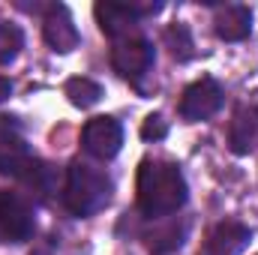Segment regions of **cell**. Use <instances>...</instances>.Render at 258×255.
I'll return each mask as SVG.
<instances>
[{
    "label": "cell",
    "mask_w": 258,
    "mask_h": 255,
    "mask_svg": "<svg viewBox=\"0 0 258 255\" xmlns=\"http://www.w3.org/2000/svg\"><path fill=\"white\" fill-rule=\"evenodd\" d=\"M36 231V213L27 195L0 189V237L6 243H27Z\"/></svg>",
    "instance_id": "cell-4"
},
{
    "label": "cell",
    "mask_w": 258,
    "mask_h": 255,
    "mask_svg": "<svg viewBox=\"0 0 258 255\" xmlns=\"http://www.w3.org/2000/svg\"><path fill=\"white\" fill-rule=\"evenodd\" d=\"M213 30L222 42H243L252 33V9L240 3L219 6L213 15Z\"/></svg>",
    "instance_id": "cell-12"
},
{
    "label": "cell",
    "mask_w": 258,
    "mask_h": 255,
    "mask_svg": "<svg viewBox=\"0 0 258 255\" xmlns=\"http://www.w3.org/2000/svg\"><path fill=\"white\" fill-rule=\"evenodd\" d=\"M189 198L183 171L165 159H144L135 180V204L150 219H165L177 213Z\"/></svg>",
    "instance_id": "cell-1"
},
{
    "label": "cell",
    "mask_w": 258,
    "mask_h": 255,
    "mask_svg": "<svg viewBox=\"0 0 258 255\" xmlns=\"http://www.w3.org/2000/svg\"><path fill=\"white\" fill-rule=\"evenodd\" d=\"M111 192H114V183L102 168L81 162V159L69 162L63 180V207L72 216L87 219V216L105 210L111 201Z\"/></svg>",
    "instance_id": "cell-2"
},
{
    "label": "cell",
    "mask_w": 258,
    "mask_h": 255,
    "mask_svg": "<svg viewBox=\"0 0 258 255\" xmlns=\"http://www.w3.org/2000/svg\"><path fill=\"white\" fill-rule=\"evenodd\" d=\"M258 147V105L243 102L234 108L228 123V150L237 156H246Z\"/></svg>",
    "instance_id": "cell-10"
},
{
    "label": "cell",
    "mask_w": 258,
    "mask_h": 255,
    "mask_svg": "<svg viewBox=\"0 0 258 255\" xmlns=\"http://www.w3.org/2000/svg\"><path fill=\"white\" fill-rule=\"evenodd\" d=\"M186 240V222H165L147 234V249L150 255H174Z\"/></svg>",
    "instance_id": "cell-13"
},
{
    "label": "cell",
    "mask_w": 258,
    "mask_h": 255,
    "mask_svg": "<svg viewBox=\"0 0 258 255\" xmlns=\"http://www.w3.org/2000/svg\"><path fill=\"white\" fill-rule=\"evenodd\" d=\"M156 12H162V3L150 0V3H114V0H99L93 6V15H96V24L99 30L117 42V39H126V36H138L141 30V21L144 18H153Z\"/></svg>",
    "instance_id": "cell-3"
},
{
    "label": "cell",
    "mask_w": 258,
    "mask_h": 255,
    "mask_svg": "<svg viewBox=\"0 0 258 255\" xmlns=\"http://www.w3.org/2000/svg\"><path fill=\"white\" fill-rule=\"evenodd\" d=\"M165 135H168V123L162 120V114L144 117V123H141V138L144 141H162Z\"/></svg>",
    "instance_id": "cell-18"
},
{
    "label": "cell",
    "mask_w": 258,
    "mask_h": 255,
    "mask_svg": "<svg viewBox=\"0 0 258 255\" xmlns=\"http://www.w3.org/2000/svg\"><path fill=\"white\" fill-rule=\"evenodd\" d=\"M24 48V30L18 24L0 21V66L12 63Z\"/></svg>",
    "instance_id": "cell-16"
},
{
    "label": "cell",
    "mask_w": 258,
    "mask_h": 255,
    "mask_svg": "<svg viewBox=\"0 0 258 255\" xmlns=\"http://www.w3.org/2000/svg\"><path fill=\"white\" fill-rule=\"evenodd\" d=\"M156 63V51H153V42L138 33V36H126V39H117L111 45V66L120 78H126L132 84H141V78L153 69Z\"/></svg>",
    "instance_id": "cell-5"
},
{
    "label": "cell",
    "mask_w": 258,
    "mask_h": 255,
    "mask_svg": "<svg viewBox=\"0 0 258 255\" xmlns=\"http://www.w3.org/2000/svg\"><path fill=\"white\" fill-rule=\"evenodd\" d=\"M36 156L27 147V141L15 132H0V177H15L21 180L33 168Z\"/></svg>",
    "instance_id": "cell-11"
},
{
    "label": "cell",
    "mask_w": 258,
    "mask_h": 255,
    "mask_svg": "<svg viewBox=\"0 0 258 255\" xmlns=\"http://www.w3.org/2000/svg\"><path fill=\"white\" fill-rule=\"evenodd\" d=\"M9 96H12V81H9L6 75H0V105H3Z\"/></svg>",
    "instance_id": "cell-19"
},
{
    "label": "cell",
    "mask_w": 258,
    "mask_h": 255,
    "mask_svg": "<svg viewBox=\"0 0 258 255\" xmlns=\"http://www.w3.org/2000/svg\"><path fill=\"white\" fill-rule=\"evenodd\" d=\"M249 240H252L249 225H243L237 219H222L207 231L201 255H240L249 246Z\"/></svg>",
    "instance_id": "cell-9"
},
{
    "label": "cell",
    "mask_w": 258,
    "mask_h": 255,
    "mask_svg": "<svg viewBox=\"0 0 258 255\" xmlns=\"http://www.w3.org/2000/svg\"><path fill=\"white\" fill-rule=\"evenodd\" d=\"M81 144L99 162L114 159L120 153V147H123V126H120V120L117 117H108V114L87 120L84 129H81Z\"/></svg>",
    "instance_id": "cell-7"
},
{
    "label": "cell",
    "mask_w": 258,
    "mask_h": 255,
    "mask_svg": "<svg viewBox=\"0 0 258 255\" xmlns=\"http://www.w3.org/2000/svg\"><path fill=\"white\" fill-rule=\"evenodd\" d=\"M42 39L57 54H69L72 48H78L81 33H78V27L72 21V12L63 3H48L42 9Z\"/></svg>",
    "instance_id": "cell-8"
},
{
    "label": "cell",
    "mask_w": 258,
    "mask_h": 255,
    "mask_svg": "<svg viewBox=\"0 0 258 255\" xmlns=\"http://www.w3.org/2000/svg\"><path fill=\"white\" fill-rule=\"evenodd\" d=\"M222 102H225L222 84L216 78H198L183 90L177 111L186 123H201V120H210L222 108Z\"/></svg>",
    "instance_id": "cell-6"
},
{
    "label": "cell",
    "mask_w": 258,
    "mask_h": 255,
    "mask_svg": "<svg viewBox=\"0 0 258 255\" xmlns=\"http://www.w3.org/2000/svg\"><path fill=\"white\" fill-rule=\"evenodd\" d=\"M165 45H168L171 57L180 60V63L195 57V42H192V33H189L186 24H171V27L165 30Z\"/></svg>",
    "instance_id": "cell-15"
},
{
    "label": "cell",
    "mask_w": 258,
    "mask_h": 255,
    "mask_svg": "<svg viewBox=\"0 0 258 255\" xmlns=\"http://www.w3.org/2000/svg\"><path fill=\"white\" fill-rule=\"evenodd\" d=\"M63 90H66V96H69V102H72L75 108H90V105H96V102L102 99V84L93 81V78H84V75L69 78Z\"/></svg>",
    "instance_id": "cell-14"
},
{
    "label": "cell",
    "mask_w": 258,
    "mask_h": 255,
    "mask_svg": "<svg viewBox=\"0 0 258 255\" xmlns=\"http://www.w3.org/2000/svg\"><path fill=\"white\" fill-rule=\"evenodd\" d=\"M21 183L27 186V189H33L36 195H48V192L54 189V165H48V162H42V159H36L33 162V168L21 177Z\"/></svg>",
    "instance_id": "cell-17"
}]
</instances>
